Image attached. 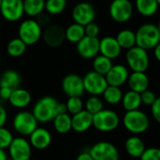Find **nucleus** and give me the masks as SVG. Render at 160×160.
<instances>
[{"mask_svg":"<svg viewBox=\"0 0 160 160\" xmlns=\"http://www.w3.org/2000/svg\"><path fill=\"white\" fill-rule=\"evenodd\" d=\"M57 100L50 96L39 98L34 105L32 113L38 123L47 124L52 122L57 115Z\"/></svg>","mask_w":160,"mask_h":160,"instance_id":"f257e3e1","label":"nucleus"},{"mask_svg":"<svg viewBox=\"0 0 160 160\" xmlns=\"http://www.w3.org/2000/svg\"><path fill=\"white\" fill-rule=\"evenodd\" d=\"M136 34V46L146 51L154 50L160 42V33L158 25L144 23L141 25Z\"/></svg>","mask_w":160,"mask_h":160,"instance_id":"f03ea898","label":"nucleus"},{"mask_svg":"<svg viewBox=\"0 0 160 160\" xmlns=\"http://www.w3.org/2000/svg\"><path fill=\"white\" fill-rule=\"evenodd\" d=\"M123 123L125 128L134 135H140L146 132L150 126L149 117L141 110L127 112L124 115Z\"/></svg>","mask_w":160,"mask_h":160,"instance_id":"7ed1b4c3","label":"nucleus"},{"mask_svg":"<svg viewBox=\"0 0 160 160\" xmlns=\"http://www.w3.org/2000/svg\"><path fill=\"white\" fill-rule=\"evenodd\" d=\"M42 27L34 19H27L22 22L18 28V38H21L26 46L36 44L42 38Z\"/></svg>","mask_w":160,"mask_h":160,"instance_id":"20e7f679","label":"nucleus"},{"mask_svg":"<svg viewBox=\"0 0 160 160\" xmlns=\"http://www.w3.org/2000/svg\"><path fill=\"white\" fill-rule=\"evenodd\" d=\"M120 124V118L116 112L103 109L93 115V127L100 132H112Z\"/></svg>","mask_w":160,"mask_h":160,"instance_id":"39448f33","label":"nucleus"},{"mask_svg":"<svg viewBox=\"0 0 160 160\" xmlns=\"http://www.w3.org/2000/svg\"><path fill=\"white\" fill-rule=\"evenodd\" d=\"M126 60L132 72H145L150 65V58L147 51L138 46L128 50Z\"/></svg>","mask_w":160,"mask_h":160,"instance_id":"423d86ee","label":"nucleus"},{"mask_svg":"<svg viewBox=\"0 0 160 160\" xmlns=\"http://www.w3.org/2000/svg\"><path fill=\"white\" fill-rule=\"evenodd\" d=\"M109 13L114 22L125 23L132 18L134 6L130 0H112L109 7Z\"/></svg>","mask_w":160,"mask_h":160,"instance_id":"0eeeda50","label":"nucleus"},{"mask_svg":"<svg viewBox=\"0 0 160 160\" xmlns=\"http://www.w3.org/2000/svg\"><path fill=\"white\" fill-rule=\"evenodd\" d=\"M13 128L22 136H30L32 132L38 128V120L32 112L22 111L18 112L13 118Z\"/></svg>","mask_w":160,"mask_h":160,"instance_id":"6e6552de","label":"nucleus"},{"mask_svg":"<svg viewBox=\"0 0 160 160\" xmlns=\"http://www.w3.org/2000/svg\"><path fill=\"white\" fill-rule=\"evenodd\" d=\"M84 91L91 96H101L106 88L108 82L104 75H101L94 70L87 72L82 78Z\"/></svg>","mask_w":160,"mask_h":160,"instance_id":"1a4fd4ad","label":"nucleus"},{"mask_svg":"<svg viewBox=\"0 0 160 160\" xmlns=\"http://www.w3.org/2000/svg\"><path fill=\"white\" fill-rule=\"evenodd\" d=\"M94 160H119V151L114 144L109 142H98L89 150Z\"/></svg>","mask_w":160,"mask_h":160,"instance_id":"9d476101","label":"nucleus"},{"mask_svg":"<svg viewBox=\"0 0 160 160\" xmlns=\"http://www.w3.org/2000/svg\"><path fill=\"white\" fill-rule=\"evenodd\" d=\"M96 9L95 7L88 2H80L72 9V19L74 22L81 25H87L90 22H93L96 19Z\"/></svg>","mask_w":160,"mask_h":160,"instance_id":"9b49d317","label":"nucleus"},{"mask_svg":"<svg viewBox=\"0 0 160 160\" xmlns=\"http://www.w3.org/2000/svg\"><path fill=\"white\" fill-rule=\"evenodd\" d=\"M8 149L10 160H30L32 155V146L30 142L22 138H14Z\"/></svg>","mask_w":160,"mask_h":160,"instance_id":"f8f14e48","label":"nucleus"},{"mask_svg":"<svg viewBox=\"0 0 160 160\" xmlns=\"http://www.w3.org/2000/svg\"><path fill=\"white\" fill-rule=\"evenodd\" d=\"M2 17L8 22H17L24 14L22 0H2L0 6Z\"/></svg>","mask_w":160,"mask_h":160,"instance_id":"ddd939ff","label":"nucleus"},{"mask_svg":"<svg viewBox=\"0 0 160 160\" xmlns=\"http://www.w3.org/2000/svg\"><path fill=\"white\" fill-rule=\"evenodd\" d=\"M62 89L68 98H81L84 94V86L82 78L77 74L67 75L62 82Z\"/></svg>","mask_w":160,"mask_h":160,"instance_id":"4468645a","label":"nucleus"},{"mask_svg":"<svg viewBox=\"0 0 160 160\" xmlns=\"http://www.w3.org/2000/svg\"><path fill=\"white\" fill-rule=\"evenodd\" d=\"M41 38H43L44 42L52 48L59 47L64 43L66 39L65 28L59 24L48 25L42 32Z\"/></svg>","mask_w":160,"mask_h":160,"instance_id":"2eb2a0df","label":"nucleus"},{"mask_svg":"<svg viewBox=\"0 0 160 160\" xmlns=\"http://www.w3.org/2000/svg\"><path fill=\"white\" fill-rule=\"evenodd\" d=\"M79 55L84 59H94L99 53V39L85 36L76 44Z\"/></svg>","mask_w":160,"mask_h":160,"instance_id":"dca6fc26","label":"nucleus"},{"mask_svg":"<svg viewBox=\"0 0 160 160\" xmlns=\"http://www.w3.org/2000/svg\"><path fill=\"white\" fill-rule=\"evenodd\" d=\"M129 77L128 68L121 64L113 65L110 71L106 74L105 78L108 82V85L121 87L124 85Z\"/></svg>","mask_w":160,"mask_h":160,"instance_id":"f3484780","label":"nucleus"},{"mask_svg":"<svg viewBox=\"0 0 160 160\" xmlns=\"http://www.w3.org/2000/svg\"><path fill=\"white\" fill-rule=\"evenodd\" d=\"M122 52L118 41L114 37L108 36L104 37L99 40V53L110 59L117 58Z\"/></svg>","mask_w":160,"mask_h":160,"instance_id":"a211bd4d","label":"nucleus"},{"mask_svg":"<svg viewBox=\"0 0 160 160\" xmlns=\"http://www.w3.org/2000/svg\"><path fill=\"white\" fill-rule=\"evenodd\" d=\"M29 137V142L31 146L38 150H44L52 143V134L44 128L38 127Z\"/></svg>","mask_w":160,"mask_h":160,"instance_id":"6ab92c4d","label":"nucleus"},{"mask_svg":"<svg viewBox=\"0 0 160 160\" xmlns=\"http://www.w3.org/2000/svg\"><path fill=\"white\" fill-rule=\"evenodd\" d=\"M71 124L75 132L83 133L93 126V115L86 110H82L71 116Z\"/></svg>","mask_w":160,"mask_h":160,"instance_id":"aec40b11","label":"nucleus"},{"mask_svg":"<svg viewBox=\"0 0 160 160\" xmlns=\"http://www.w3.org/2000/svg\"><path fill=\"white\" fill-rule=\"evenodd\" d=\"M127 82L131 91L137 92L139 94L148 90L150 83L149 78L145 72H132L129 74Z\"/></svg>","mask_w":160,"mask_h":160,"instance_id":"412c9836","label":"nucleus"},{"mask_svg":"<svg viewBox=\"0 0 160 160\" xmlns=\"http://www.w3.org/2000/svg\"><path fill=\"white\" fill-rule=\"evenodd\" d=\"M31 94L22 88H16L12 91L11 96L8 99L11 106L17 109H23L27 107L31 102Z\"/></svg>","mask_w":160,"mask_h":160,"instance_id":"4be33fe9","label":"nucleus"},{"mask_svg":"<svg viewBox=\"0 0 160 160\" xmlns=\"http://www.w3.org/2000/svg\"><path fill=\"white\" fill-rule=\"evenodd\" d=\"M125 149L128 156L134 158H140L145 151V144L143 141L138 136L129 137L125 142Z\"/></svg>","mask_w":160,"mask_h":160,"instance_id":"5701e85b","label":"nucleus"},{"mask_svg":"<svg viewBox=\"0 0 160 160\" xmlns=\"http://www.w3.org/2000/svg\"><path fill=\"white\" fill-rule=\"evenodd\" d=\"M157 0H135V8L143 17H152L158 10Z\"/></svg>","mask_w":160,"mask_h":160,"instance_id":"b1692460","label":"nucleus"},{"mask_svg":"<svg viewBox=\"0 0 160 160\" xmlns=\"http://www.w3.org/2000/svg\"><path fill=\"white\" fill-rule=\"evenodd\" d=\"M20 83L21 76L16 70L8 69L0 75V87H8L14 90L19 88Z\"/></svg>","mask_w":160,"mask_h":160,"instance_id":"393cba45","label":"nucleus"},{"mask_svg":"<svg viewBox=\"0 0 160 160\" xmlns=\"http://www.w3.org/2000/svg\"><path fill=\"white\" fill-rule=\"evenodd\" d=\"M121 103L127 112L139 110V108L142 104V98H141V94L129 90L126 94H124Z\"/></svg>","mask_w":160,"mask_h":160,"instance_id":"a878e982","label":"nucleus"},{"mask_svg":"<svg viewBox=\"0 0 160 160\" xmlns=\"http://www.w3.org/2000/svg\"><path fill=\"white\" fill-rule=\"evenodd\" d=\"M66 39L70 43L77 44L80 40H82L85 37V30L84 26L79 23L73 22L68 28L65 29Z\"/></svg>","mask_w":160,"mask_h":160,"instance_id":"bb28decb","label":"nucleus"},{"mask_svg":"<svg viewBox=\"0 0 160 160\" xmlns=\"http://www.w3.org/2000/svg\"><path fill=\"white\" fill-rule=\"evenodd\" d=\"M24 14L29 17H38L45 10V0H22Z\"/></svg>","mask_w":160,"mask_h":160,"instance_id":"cd10ccee","label":"nucleus"},{"mask_svg":"<svg viewBox=\"0 0 160 160\" xmlns=\"http://www.w3.org/2000/svg\"><path fill=\"white\" fill-rule=\"evenodd\" d=\"M116 40L118 41L120 47L125 50H129L136 46V34L135 32L129 29H123L121 30L117 36Z\"/></svg>","mask_w":160,"mask_h":160,"instance_id":"c85d7f7f","label":"nucleus"},{"mask_svg":"<svg viewBox=\"0 0 160 160\" xmlns=\"http://www.w3.org/2000/svg\"><path fill=\"white\" fill-rule=\"evenodd\" d=\"M53 128L56 130V132L60 134H67L72 129V124H71V116L67 113L57 114L55 118L52 120Z\"/></svg>","mask_w":160,"mask_h":160,"instance_id":"c756f323","label":"nucleus"},{"mask_svg":"<svg viewBox=\"0 0 160 160\" xmlns=\"http://www.w3.org/2000/svg\"><path fill=\"white\" fill-rule=\"evenodd\" d=\"M103 99L110 105H116L122 102L123 99V92L120 87L108 85L104 93L102 94Z\"/></svg>","mask_w":160,"mask_h":160,"instance_id":"7c9ffc66","label":"nucleus"},{"mask_svg":"<svg viewBox=\"0 0 160 160\" xmlns=\"http://www.w3.org/2000/svg\"><path fill=\"white\" fill-rule=\"evenodd\" d=\"M112 66V60L101 54L97 55L93 61V70L104 76H106Z\"/></svg>","mask_w":160,"mask_h":160,"instance_id":"2f4dec72","label":"nucleus"},{"mask_svg":"<svg viewBox=\"0 0 160 160\" xmlns=\"http://www.w3.org/2000/svg\"><path fill=\"white\" fill-rule=\"evenodd\" d=\"M26 44L19 38L11 39L7 45V52L11 57H20L26 51Z\"/></svg>","mask_w":160,"mask_h":160,"instance_id":"473e14b6","label":"nucleus"},{"mask_svg":"<svg viewBox=\"0 0 160 160\" xmlns=\"http://www.w3.org/2000/svg\"><path fill=\"white\" fill-rule=\"evenodd\" d=\"M67 0H46L45 11L49 15H59L67 8Z\"/></svg>","mask_w":160,"mask_h":160,"instance_id":"72a5a7b5","label":"nucleus"},{"mask_svg":"<svg viewBox=\"0 0 160 160\" xmlns=\"http://www.w3.org/2000/svg\"><path fill=\"white\" fill-rule=\"evenodd\" d=\"M84 107V110L94 115L103 110V101L98 96H91L87 98Z\"/></svg>","mask_w":160,"mask_h":160,"instance_id":"f704fd0d","label":"nucleus"},{"mask_svg":"<svg viewBox=\"0 0 160 160\" xmlns=\"http://www.w3.org/2000/svg\"><path fill=\"white\" fill-rule=\"evenodd\" d=\"M67 109H68V113L74 115L80 112H82L83 109V102L81 98L78 97H73V98H68L67 103Z\"/></svg>","mask_w":160,"mask_h":160,"instance_id":"c9c22d12","label":"nucleus"},{"mask_svg":"<svg viewBox=\"0 0 160 160\" xmlns=\"http://www.w3.org/2000/svg\"><path fill=\"white\" fill-rule=\"evenodd\" d=\"M13 139L12 133L8 128L4 127L0 128V149H8Z\"/></svg>","mask_w":160,"mask_h":160,"instance_id":"e433bc0d","label":"nucleus"},{"mask_svg":"<svg viewBox=\"0 0 160 160\" xmlns=\"http://www.w3.org/2000/svg\"><path fill=\"white\" fill-rule=\"evenodd\" d=\"M140 158L141 160H160V148H146Z\"/></svg>","mask_w":160,"mask_h":160,"instance_id":"4c0bfd02","label":"nucleus"},{"mask_svg":"<svg viewBox=\"0 0 160 160\" xmlns=\"http://www.w3.org/2000/svg\"><path fill=\"white\" fill-rule=\"evenodd\" d=\"M141 98H142V103L147 106H151L157 99V96L153 91L146 90L141 94Z\"/></svg>","mask_w":160,"mask_h":160,"instance_id":"58836bf2","label":"nucleus"},{"mask_svg":"<svg viewBox=\"0 0 160 160\" xmlns=\"http://www.w3.org/2000/svg\"><path fill=\"white\" fill-rule=\"evenodd\" d=\"M84 30H85V36L87 37L98 38V36L99 35V26L94 22L85 25Z\"/></svg>","mask_w":160,"mask_h":160,"instance_id":"ea45409f","label":"nucleus"},{"mask_svg":"<svg viewBox=\"0 0 160 160\" xmlns=\"http://www.w3.org/2000/svg\"><path fill=\"white\" fill-rule=\"evenodd\" d=\"M151 112L154 119L160 124V98H157L156 101L151 105Z\"/></svg>","mask_w":160,"mask_h":160,"instance_id":"a19ab883","label":"nucleus"},{"mask_svg":"<svg viewBox=\"0 0 160 160\" xmlns=\"http://www.w3.org/2000/svg\"><path fill=\"white\" fill-rule=\"evenodd\" d=\"M37 22L39 23V25L42 27V26H48L49 22H50V17H49V14L46 12H42L41 14H39L38 17H37Z\"/></svg>","mask_w":160,"mask_h":160,"instance_id":"79ce46f5","label":"nucleus"},{"mask_svg":"<svg viewBox=\"0 0 160 160\" xmlns=\"http://www.w3.org/2000/svg\"><path fill=\"white\" fill-rule=\"evenodd\" d=\"M12 91H13L12 89L8 87H0V98L4 100H8Z\"/></svg>","mask_w":160,"mask_h":160,"instance_id":"37998d69","label":"nucleus"},{"mask_svg":"<svg viewBox=\"0 0 160 160\" xmlns=\"http://www.w3.org/2000/svg\"><path fill=\"white\" fill-rule=\"evenodd\" d=\"M7 119H8V112L6 109L2 105H0V128L5 126Z\"/></svg>","mask_w":160,"mask_h":160,"instance_id":"c03bdc74","label":"nucleus"},{"mask_svg":"<svg viewBox=\"0 0 160 160\" xmlns=\"http://www.w3.org/2000/svg\"><path fill=\"white\" fill-rule=\"evenodd\" d=\"M76 160H94L93 158L91 157V155L89 154V152H82L81 153L78 157Z\"/></svg>","mask_w":160,"mask_h":160,"instance_id":"a18cd8bd","label":"nucleus"},{"mask_svg":"<svg viewBox=\"0 0 160 160\" xmlns=\"http://www.w3.org/2000/svg\"><path fill=\"white\" fill-rule=\"evenodd\" d=\"M154 54H155L156 59L158 62H160V42L155 47V49H154Z\"/></svg>","mask_w":160,"mask_h":160,"instance_id":"49530a36","label":"nucleus"},{"mask_svg":"<svg viewBox=\"0 0 160 160\" xmlns=\"http://www.w3.org/2000/svg\"><path fill=\"white\" fill-rule=\"evenodd\" d=\"M0 160H8V159L7 153L3 149H0Z\"/></svg>","mask_w":160,"mask_h":160,"instance_id":"de8ad7c7","label":"nucleus"},{"mask_svg":"<svg viewBox=\"0 0 160 160\" xmlns=\"http://www.w3.org/2000/svg\"><path fill=\"white\" fill-rule=\"evenodd\" d=\"M158 30H159V33H160V21H159V22H158Z\"/></svg>","mask_w":160,"mask_h":160,"instance_id":"09e8293b","label":"nucleus"},{"mask_svg":"<svg viewBox=\"0 0 160 160\" xmlns=\"http://www.w3.org/2000/svg\"><path fill=\"white\" fill-rule=\"evenodd\" d=\"M157 2H158V6H160V0H157Z\"/></svg>","mask_w":160,"mask_h":160,"instance_id":"8fccbe9b","label":"nucleus"},{"mask_svg":"<svg viewBox=\"0 0 160 160\" xmlns=\"http://www.w3.org/2000/svg\"><path fill=\"white\" fill-rule=\"evenodd\" d=\"M0 64H1V55H0Z\"/></svg>","mask_w":160,"mask_h":160,"instance_id":"3c124183","label":"nucleus"},{"mask_svg":"<svg viewBox=\"0 0 160 160\" xmlns=\"http://www.w3.org/2000/svg\"><path fill=\"white\" fill-rule=\"evenodd\" d=\"M1 2H2V0H0V6H1Z\"/></svg>","mask_w":160,"mask_h":160,"instance_id":"603ef678","label":"nucleus"},{"mask_svg":"<svg viewBox=\"0 0 160 160\" xmlns=\"http://www.w3.org/2000/svg\"><path fill=\"white\" fill-rule=\"evenodd\" d=\"M9 160H10V159H9Z\"/></svg>","mask_w":160,"mask_h":160,"instance_id":"864d4df0","label":"nucleus"},{"mask_svg":"<svg viewBox=\"0 0 160 160\" xmlns=\"http://www.w3.org/2000/svg\"><path fill=\"white\" fill-rule=\"evenodd\" d=\"M30 160H31V159H30Z\"/></svg>","mask_w":160,"mask_h":160,"instance_id":"5fc2aeb1","label":"nucleus"}]
</instances>
